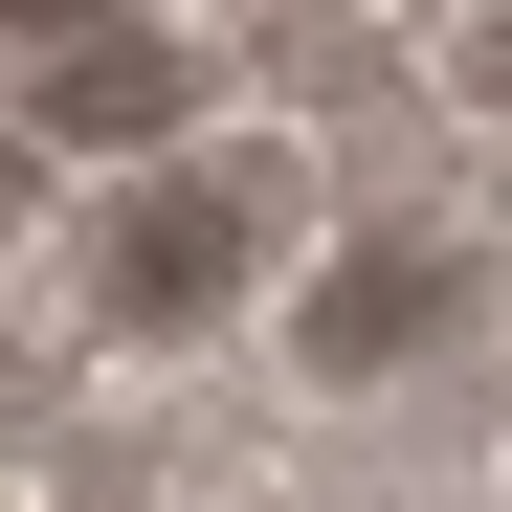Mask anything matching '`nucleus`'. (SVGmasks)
<instances>
[{
  "label": "nucleus",
  "mask_w": 512,
  "mask_h": 512,
  "mask_svg": "<svg viewBox=\"0 0 512 512\" xmlns=\"http://www.w3.org/2000/svg\"><path fill=\"white\" fill-rule=\"evenodd\" d=\"M223 268H245V223H223V201H179V179H156V201H112V312H134V334L223 312Z\"/></svg>",
  "instance_id": "f257e3e1"
},
{
  "label": "nucleus",
  "mask_w": 512,
  "mask_h": 512,
  "mask_svg": "<svg viewBox=\"0 0 512 512\" xmlns=\"http://www.w3.org/2000/svg\"><path fill=\"white\" fill-rule=\"evenodd\" d=\"M401 334H423V268H334V290H312V357H334V379L401 357Z\"/></svg>",
  "instance_id": "7ed1b4c3"
},
{
  "label": "nucleus",
  "mask_w": 512,
  "mask_h": 512,
  "mask_svg": "<svg viewBox=\"0 0 512 512\" xmlns=\"http://www.w3.org/2000/svg\"><path fill=\"white\" fill-rule=\"evenodd\" d=\"M23 179H45V156H0V223H23Z\"/></svg>",
  "instance_id": "39448f33"
},
{
  "label": "nucleus",
  "mask_w": 512,
  "mask_h": 512,
  "mask_svg": "<svg viewBox=\"0 0 512 512\" xmlns=\"http://www.w3.org/2000/svg\"><path fill=\"white\" fill-rule=\"evenodd\" d=\"M45 134H90V156H134V134H179V45H90L45 90Z\"/></svg>",
  "instance_id": "f03ea898"
},
{
  "label": "nucleus",
  "mask_w": 512,
  "mask_h": 512,
  "mask_svg": "<svg viewBox=\"0 0 512 512\" xmlns=\"http://www.w3.org/2000/svg\"><path fill=\"white\" fill-rule=\"evenodd\" d=\"M0 23H90V0H0Z\"/></svg>",
  "instance_id": "20e7f679"
}]
</instances>
